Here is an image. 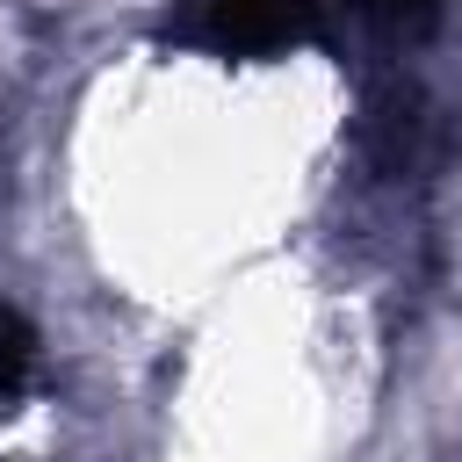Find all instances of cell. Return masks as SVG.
I'll use <instances>...</instances> for the list:
<instances>
[{"label": "cell", "instance_id": "1", "mask_svg": "<svg viewBox=\"0 0 462 462\" xmlns=\"http://www.w3.org/2000/svg\"><path fill=\"white\" fill-rule=\"evenodd\" d=\"M188 36L231 58H260V51L310 36V0H195Z\"/></svg>", "mask_w": 462, "mask_h": 462}, {"label": "cell", "instance_id": "3", "mask_svg": "<svg viewBox=\"0 0 462 462\" xmlns=\"http://www.w3.org/2000/svg\"><path fill=\"white\" fill-rule=\"evenodd\" d=\"M22 361H29V339H22V325L0 310V397L14 390V375H22Z\"/></svg>", "mask_w": 462, "mask_h": 462}, {"label": "cell", "instance_id": "2", "mask_svg": "<svg viewBox=\"0 0 462 462\" xmlns=\"http://www.w3.org/2000/svg\"><path fill=\"white\" fill-rule=\"evenodd\" d=\"M368 14H375L383 29H426V22L440 14V0H368Z\"/></svg>", "mask_w": 462, "mask_h": 462}]
</instances>
